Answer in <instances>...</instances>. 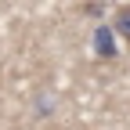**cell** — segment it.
<instances>
[{"mask_svg": "<svg viewBox=\"0 0 130 130\" xmlns=\"http://www.w3.org/2000/svg\"><path fill=\"white\" fill-rule=\"evenodd\" d=\"M90 47H94V54L101 61H112L116 58V29L112 25H98L90 32Z\"/></svg>", "mask_w": 130, "mask_h": 130, "instance_id": "obj_1", "label": "cell"}, {"mask_svg": "<svg viewBox=\"0 0 130 130\" xmlns=\"http://www.w3.org/2000/svg\"><path fill=\"white\" fill-rule=\"evenodd\" d=\"M112 29H116V36H123L130 43V4L116 11V18H112Z\"/></svg>", "mask_w": 130, "mask_h": 130, "instance_id": "obj_2", "label": "cell"}]
</instances>
